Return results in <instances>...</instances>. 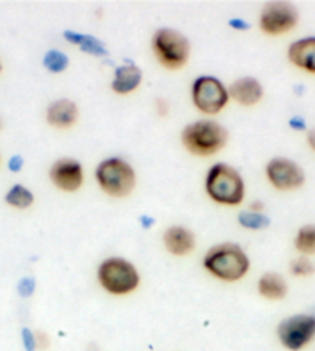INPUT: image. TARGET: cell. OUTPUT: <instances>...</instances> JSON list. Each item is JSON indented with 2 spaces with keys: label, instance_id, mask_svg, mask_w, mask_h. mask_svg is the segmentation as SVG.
Wrapping results in <instances>:
<instances>
[{
  "label": "cell",
  "instance_id": "obj_1",
  "mask_svg": "<svg viewBox=\"0 0 315 351\" xmlns=\"http://www.w3.org/2000/svg\"><path fill=\"white\" fill-rule=\"evenodd\" d=\"M204 268L224 282H236L249 271V257L235 243H221L212 247L204 257Z\"/></svg>",
  "mask_w": 315,
  "mask_h": 351
},
{
  "label": "cell",
  "instance_id": "obj_2",
  "mask_svg": "<svg viewBox=\"0 0 315 351\" xmlns=\"http://www.w3.org/2000/svg\"><path fill=\"white\" fill-rule=\"evenodd\" d=\"M227 138V130L220 123L209 119L187 124L181 133L183 146L197 156H210L220 152L226 146Z\"/></svg>",
  "mask_w": 315,
  "mask_h": 351
},
{
  "label": "cell",
  "instance_id": "obj_3",
  "mask_svg": "<svg viewBox=\"0 0 315 351\" xmlns=\"http://www.w3.org/2000/svg\"><path fill=\"white\" fill-rule=\"evenodd\" d=\"M244 181L232 166L218 162L210 167L205 177V192L214 202L236 206L244 199Z\"/></svg>",
  "mask_w": 315,
  "mask_h": 351
},
{
  "label": "cell",
  "instance_id": "obj_4",
  "mask_svg": "<svg viewBox=\"0 0 315 351\" xmlns=\"http://www.w3.org/2000/svg\"><path fill=\"white\" fill-rule=\"evenodd\" d=\"M153 53L164 69L178 70L190 56V42L183 33L172 28H160L151 39Z\"/></svg>",
  "mask_w": 315,
  "mask_h": 351
},
{
  "label": "cell",
  "instance_id": "obj_5",
  "mask_svg": "<svg viewBox=\"0 0 315 351\" xmlns=\"http://www.w3.org/2000/svg\"><path fill=\"white\" fill-rule=\"evenodd\" d=\"M96 180L107 195L123 198L135 189L136 173L123 158H108L96 169Z\"/></svg>",
  "mask_w": 315,
  "mask_h": 351
},
{
  "label": "cell",
  "instance_id": "obj_6",
  "mask_svg": "<svg viewBox=\"0 0 315 351\" xmlns=\"http://www.w3.org/2000/svg\"><path fill=\"white\" fill-rule=\"evenodd\" d=\"M98 278L102 288L114 295H124L135 291L139 285V274L129 260L121 257L107 258L101 263Z\"/></svg>",
  "mask_w": 315,
  "mask_h": 351
},
{
  "label": "cell",
  "instance_id": "obj_7",
  "mask_svg": "<svg viewBox=\"0 0 315 351\" xmlns=\"http://www.w3.org/2000/svg\"><path fill=\"white\" fill-rule=\"evenodd\" d=\"M193 104L199 112L207 114L220 113L229 101L227 88L214 76H199L192 86Z\"/></svg>",
  "mask_w": 315,
  "mask_h": 351
},
{
  "label": "cell",
  "instance_id": "obj_8",
  "mask_svg": "<svg viewBox=\"0 0 315 351\" xmlns=\"http://www.w3.org/2000/svg\"><path fill=\"white\" fill-rule=\"evenodd\" d=\"M278 339L290 351H299L312 341L315 336V316L295 314L284 319L278 325Z\"/></svg>",
  "mask_w": 315,
  "mask_h": 351
},
{
  "label": "cell",
  "instance_id": "obj_9",
  "mask_svg": "<svg viewBox=\"0 0 315 351\" xmlns=\"http://www.w3.org/2000/svg\"><path fill=\"white\" fill-rule=\"evenodd\" d=\"M299 22V13L294 5L288 2H270L260 14V28L270 36L284 34L292 29Z\"/></svg>",
  "mask_w": 315,
  "mask_h": 351
},
{
  "label": "cell",
  "instance_id": "obj_10",
  "mask_svg": "<svg viewBox=\"0 0 315 351\" xmlns=\"http://www.w3.org/2000/svg\"><path fill=\"white\" fill-rule=\"evenodd\" d=\"M266 175L270 184L280 191H294L299 189L305 183V172L288 158H274L266 166Z\"/></svg>",
  "mask_w": 315,
  "mask_h": 351
},
{
  "label": "cell",
  "instance_id": "obj_11",
  "mask_svg": "<svg viewBox=\"0 0 315 351\" xmlns=\"http://www.w3.org/2000/svg\"><path fill=\"white\" fill-rule=\"evenodd\" d=\"M50 180L60 191L76 192L84 183V169L76 160L60 158L50 169Z\"/></svg>",
  "mask_w": 315,
  "mask_h": 351
},
{
  "label": "cell",
  "instance_id": "obj_12",
  "mask_svg": "<svg viewBox=\"0 0 315 351\" xmlns=\"http://www.w3.org/2000/svg\"><path fill=\"white\" fill-rule=\"evenodd\" d=\"M263 86L258 80L251 76L240 77L229 88V96L244 107H252L258 104L263 98Z\"/></svg>",
  "mask_w": 315,
  "mask_h": 351
},
{
  "label": "cell",
  "instance_id": "obj_13",
  "mask_svg": "<svg viewBox=\"0 0 315 351\" xmlns=\"http://www.w3.org/2000/svg\"><path fill=\"white\" fill-rule=\"evenodd\" d=\"M79 110L70 99H58L47 108V123L56 129H70L76 124Z\"/></svg>",
  "mask_w": 315,
  "mask_h": 351
},
{
  "label": "cell",
  "instance_id": "obj_14",
  "mask_svg": "<svg viewBox=\"0 0 315 351\" xmlns=\"http://www.w3.org/2000/svg\"><path fill=\"white\" fill-rule=\"evenodd\" d=\"M164 245L173 256H187L195 247V235L184 226H172L164 232Z\"/></svg>",
  "mask_w": 315,
  "mask_h": 351
},
{
  "label": "cell",
  "instance_id": "obj_15",
  "mask_svg": "<svg viewBox=\"0 0 315 351\" xmlns=\"http://www.w3.org/2000/svg\"><path fill=\"white\" fill-rule=\"evenodd\" d=\"M289 60L294 65L315 73V38H305L294 42L288 51Z\"/></svg>",
  "mask_w": 315,
  "mask_h": 351
},
{
  "label": "cell",
  "instance_id": "obj_16",
  "mask_svg": "<svg viewBox=\"0 0 315 351\" xmlns=\"http://www.w3.org/2000/svg\"><path fill=\"white\" fill-rule=\"evenodd\" d=\"M142 81V71L139 66L133 64L121 65L114 71V77L112 82V90L118 95H129L139 87Z\"/></svg>",
  "mask_w": 315,
  "mask_h": 351
},
{
  "label": "cell",
  "instance_id": "obj_17",
  "mask_svg": "<svg viewBox=\"0 0 315 351\" xmlns=\"http://www.w3.org/2000/svg\"><path fill=\"white\" fill-rule=\"evenodd\" d=\"M258 293L264 299L269 300H281L288 294V283L277 272H266L258 282Z\"/></svg>",
  "mask_w": 315,
  "mask_h": 351
},
{
  "label": "cell",
  "instance_id": "obj_18",
  "mask_svg": "<svg viewBox=\"0 0 315 351\" xmlns=\"http://www.w3.org/2000/svg\"><path fill=\"white\" fill-rule=\"evenodd\" d=\"M64 36L66 40L71 42V44L79 45V48H81L82 51L93 54V56H107L108 54L104 44H102L99 39L93 38V36L81 34V33H75V32H65Z\"/></svg>",
  "mask_w": 315,
  "mask_h": 351
},
{
  "label": "cell",
  "instance_id": "obj_19",
  "mask_svg": "<svg viewBox=\"0 0 315 351\" xmlns=\"http://www.w3.org/2000/svg\"><path fill=\"white\" fill-rule=\"evenodd\" d=\"M5 202L16 209H28L34 203V195L28 187L22 184H14L7 192V195H5Z\"/></svg>",
  "mask_w": 315,
  "mask_h": 351
},
{
  "label": "cell",
  "instance_id": "obj_20",
  "mask_svg": "<svg viewBox=\"0 0 315 351\" xmlns=\"http://www.w3.org/2000/svg\"><path fill=\"white\" fill-rule=\"evenodd\" d=\"M297 251L305 256H314L315 254V225L303 226L295 237Z\"/></svg>",
  "mask_w": 315,
  "mask_h": 351
},
{
  "label": "cell",
  "instance_id": "obj_21",
  "mask_svg": "<svg viewBox=\"0 0 315 351\" xmlns=\"http://www.w3.org/2000/svg\"><path fill=\"white\" fill-rule=\"evenodd\" d=\"M240 225L247 229H253V231H258V229H264L270 225V220L268 217L263 215L262 213H253V210H246V213H241L238 215Z\"/></svg>",
  "mask_w": 315,
  "mask_h": 351
},
{
  "label": "cell",
  "instance_id": "obj_22",
  "mask_svg": "<svg viewBox=\"0 0 315 351\" xmlns=\"http://www.w3.org/2000/svg\"><path fill=\"white\" fill-rule=\"evenodd\" d=\"M44 65L51 73H62L68 66V58L66 54L59 50H50L44 58Z\"/></svg>",
  "mask_w": 315,
  "mask_h": 351
},
{
  "label": "cell",
  "instance_id": "obj_23",
  "mask_svg": "<svg viewBox=\"0 0 315 351\" xmlns=\"http://www.w3.org/2000/svg\"><path fill=\"white\" fill-rule=\"evenodd\" d=\"M314 263L307 257H299L290 263V272L297 277H307L314 274Z\"/></svg>",
  "mask_w": 315,
  "mask_h": 351
},
{
  "label": "cell",
  "instance_id": "obj_24",
  "mask_svg": "<svg viewBox=\"0 0 315 351\" xmlns=\"http://www.w3.org/2000/svg\"><path fill=\"white\" fill-rule=\"evenodd\" d=\"M34 289H36V282L32 277H23L19 282V285H17V291H19L22 298H29V295H33Z\"/></svg>",
  "mask_w": 315,
  "mask_h": 351
},
{
  "label": "cell",
  "instance_id": "obj_25",
  "mask_svg": "<svg viewBox=\"0 0 315 351\" xmlns=\"http://www.w3.org/2000/svg\"><path fill=\"white\" fill-rule=\"evenodd\" d=\"M22 342H23V347H25L27 351H36V348H38V342H36V335L28 328L22 330Z\"/></svg>",
  "mask_w": 315,
  "mask_h": 351
},
{
  "label": "cell",
  "instance_id": "obj_26",
  "mask_svg": "<svg viewBox=\"0 0 315 351\" xmlns=\"http://www.w3.org/2000/svg\"><path fill=\"white\" fill-rule=\"evenodd\" d=\"M22 167H23V158H22V156L21 155L11 156L10 161H8V169H10V171L17 173V172H21Z\"/></svg>",
  "mask_w": 315,
  "mask_h": 351
},
{
  "label": "cell",
  "instance_id": "obj_27",
  "mask_svg": "<svg viewBox=\"0 0 315 351\" xmlns=\"http://www.w3.org/2000/svg\"><path fill=\"white\" fill-rule=\"evenodd\" d=\"M289 125L292 127L294 130H306L305 119L300 118V117H294L292 119H290V121H289Z\"/></svg>",
  "mask_w": 315,
  "mask_h": 351
},
{
  "label": "cell",
  "instance_id": "obj_28",
  "mask_svg": "<svg viewBox=\"0 0 315 351\" xmlns=\"http://www.w3.org/2000/svg\"><path fill=\"white\" fill-rule=\"evenodd\" d=\"M229 25L232 27V28H235V29H247V28L251 27L249 23H246L244 21H241V19H232V21L229 22Z\"/></svg>",
  "mask_w": 315,
  "mask_h": 351
},
{
  "label": "cell",
  "instance_id": "obj_29",
  "mask_svg": "<svg viewBox=\"0 0 315 351\" xmlns=\"http://www.w3.org/2000/svg\"><path fill=\"white\" fill-rule=\"evenodd\" d=\"M307 143H309V146L315 150V129L307 132Z\"/></svg>",
  "mask_w": 315,
  "mask_h": 351
},
{
  "label": "cell",
  "instance_id": "obj_30",
  "mask_svg": "<svg viewBox=\"0 0 315 351\" xmlns=\"http://www.w3.org/2000/svg\"><path fill=\"white\" fill-rule=\"evenodd\" d=\"M3 129V119H2V117H0V130Z\"/></svg>",
  "mask_w": 315,
  "mask_h": 351
},
{
  "label": "cell",
  "instance_id": "obj_31",
  "mask_svg": "<svg viewBox=\"0 0 315 351\" xmlns=\"http://www.w3.org/2000/svg\"><path fill=\"white\" fill-rule=\"evenodd\" d=\"M2 70H3V65H2V60H0V73H2Z\"/></svg>",
  "mask_w": 315,
  "mask_h": 351
}]
</instances>
